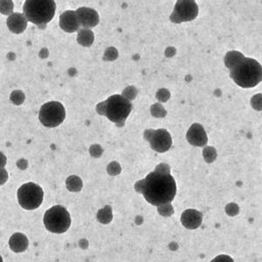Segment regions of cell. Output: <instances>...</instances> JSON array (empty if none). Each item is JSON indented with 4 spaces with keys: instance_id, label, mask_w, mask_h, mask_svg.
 <instances>
[{
    "instance_id": "6da1fadb",
    "label": "cell",
    "mask_w": 262,
    "mask_h": 262,
    "mask_svg": "<svg viewBox=\"0 0 262 262\" xmlns=\"http://www.w3.org/2000/svg\"><path fill=\"white\" fill-rule=\"evenodd\" d=\"M135 190L155 206L172 203L177 194V184L171 175L169 164L159 163L146 178L136 182Z\"/></svg>"
},
{
    "instance_id": "7a4b0ae2",
    "label": "cell",
    "mask_w": 262,
    "mask_h": 262,
    "mask_svg": "<svg viewBox=\"0 0 262 262\" xmlns=\"http://www.w3.org/2000/svg\"><path fill=\"white\" fill-rule=\"evenodd\" d=\"M131 110L132 104L130 100L120 94L111 96L105 102L97 106V111L99 115H105L109 121L119 127L124 126Z\"/></svg>"
},
{
    "instance_id": "3957f363",
    "label": "cell",
    "mask_w": 262,
    "mask_h": 262,
    "mask_svg": "<svg viewBox=\"0 0 262 262\" xmlns=\"http://www.w3.org/2000/svg\"><path fill=\"white\" fill-rule=\"evenodd\" d=\"M230 77L243 88L256 87L262 81V66L256 60L246 57L230 70Z\"/></svg>"
},
{
    "instance_id": "277c9868",
    "label": "cell",
    "mask_w": 262,
    "mask_h": 262,
    "mask_svg": "<svg viewBox=\"0 0 262 262\" xmlns=\"http://www.w3.org/2000/svg\"><path fill=\"white\" fill-rule=\"evenodd\" d=\"M56 10L55 0H26L23 12L28 21L39 27L45 25L54 18Z\"/></svg>"
},
{
    "instance_id": "5b68a950",
    "label": "cell",
    "mask_w": 262,
    "mask_h": 262,
    "mask_svg": "<svg viewBox=\"0 0 262 262\" xmlns=\"http://www.w3.org/2000/svg\"><path fill=\"white\" fill-rule=\"evenodd\" d=\"M43 222L49 232L64 233L69 229L71 217L66 208L61 205H55L45 211Z\"/></svg>"
},
{
    "instance_id": "8992f818",
    "label": "cell",
    "mask_w": 262,
    "mask_h": 262,
    "mask_svg": "<svg viewBox=\"0 0 262 262\" xmlns=\"http://www.w3.org/2000/svg\"><path fill=\"white\" fill-rule=\"evenodd\" d=\"M44 193L41 187L34 183L22 185L18 190V203L26 210H35L42 204Z\"/></svg>"
},
{
    "instance_id": "52a82bcc",
    "label": "cell",
    "mask_w": 262,
    "mask_h": 262,
    "mask_svg": "<svg viewBox=\"0 0 262 262\" xmlns=\"http://www.w3.org/2000/svg\"><path fill=\"white\" fill-rule=\"evenodd\" d=\"M66 117V110L59 102H49L41 107L39 119L44 126L55 128L63 123Z\"/></svg>"
},
{
    "instance_id": "ba28073f",
    "label": "cell",
    "mask_w": 262,
    "mask_h": 262,
    "mask_svg": "<svg viewBox=\"0 0 262 262\" xmlns=\"http://www.w3.org/2000/svg\"><path fill=\"white\" fill-rule=\"evenodd\" d=\"M199 15V6L195 1L182 0L175 5L170 19L172 23L181 24L183 22L193 21Z\"/></svg>"
},
{
    "instance_id": "9c48e42d",
    "label": "cell",
    "mask_w": 262,
    "mask_h": 262,
    "mask_svg": "<svg viewBox=\"0 0 262 262\" xmlns=\"http://www.w3.org/2000/svg\"><path fill=\"white\" fill-rule=\"evenodd\" d=\"M145 138L151 145V149L158 153H164L172 147V136L164 129L145 130Z\"/></svg>"
},
{
    "instance_id": "30bf717a",
    "label": "cell",
    "mask_w": 262,
    "mask_h": 262,
    "mask_svg": "<svg viewBox=\"0 0 262 262\" xmlns=\"http://www.w3.org/2000/svg\"><path fill=\"white\" fill-rule=\"evenodd\" d=\"M186 138L190 145L196 147H205L208 142L207 134L202 125L199 124H194L190 126L187 131Z\"/></svg>"
},
{
    "instance_id": "8fae6325",
    "label": "cell",
    "mask_w": 262,
    "mask_h": 262,
    "mask_svg": "<svg viewBox=\"0 0 262 262\" xmlns=\"http://www.w3.org/2000/svg\"><path fill=\"white\" fill-rule=\"evenodd\" d=\"M76 12L82 28L91 29L96 28L97 25L99 24V14L93 8L81 7L76 11Z\"/></svg>"
},
{
    "instance_id": "7c38bea8",
    "label": "cell",
    "mask_w": 262,
    "mask_h": 262,
    "mask_svg": "<svg viewBox=\"0 0 262 262\" xmlns=\"http://www.w3.org/2000/svg\"><path fill=\"white\" fill-rule=\"evenodd\" d=\"M203 215L201 211L194 209H188L181 216V223L189 230L198 229L202 225Z\"/></svg>"
},
{
    "instance_id": "4fadbf2b",
    "label": "cell",
    "mask_w": 262,
    "mask_h": 262,
    "mask_svg": "<svg viewBox=\"0 0 262 262\" xmlns=\"http://www.w3.org/2000/svg\"><path fill=\"white\" fill-rule=\"evenodd\" d=\"M60 27L66 33H75L81 28L76 11H66L60 17Z\"/></svg>"
},
{
    "instance_id": "5bb4252c",
    "label": "cell",
    "mask_w": 262,
    "mask_h": 262,
    "mask_svg": "<svg viewBox=\"0 0 262 262\" xmlns=\"http://www.w3.org/2000/svg\"><path fill=\"white\" fill-rule=\"evenodd\" d=\"M28 19L25 14L14 12L7 18V27L12 33L19 34L24 33L28 27Z\"/></svg>"
},
{
    "instance_id": "9a60e30c",
    "label": "cell",
    "mask_w": 262,
    "mask_h": 262,
    "mask_svg": "<svg viewBox=\"0 0 262 262\" xmlns=\"http://www.w3.org/2000/svg\"><path fill=\"white\" fill-rule=\"evenodd\" d=\"M29 241L26 235L16 232L12 235L9 241V247L15 253H23L28 249Z\"/></svg>"
},
{
    "instance_id": "2e32d148",
    "label": "cell",
    "mask_w": 262,
    "mask_h": 262,
    "mask_svg": "<svg viewBox=\"0 0 262 262\" xmlns=\"http://www.w3.org/2000/svg\"><path fill=\"white\" fill-rule=\"evenodd\" d=\"M245 55L239 51L227 52L224 59V62L226 67L231 70L237 64L240 63L241 60H244Z\"/></svg>"
},
{
    "instance_id": "e0dca14e",
    "label": "cell",
    "mask_w": 262,
    "mask_h": 262,
    "mask_svg": "<svg viewBox=\"0 0 262 262\" xmlns=\"http://www.w3.org/2000/svg\"><path fill=\"white\" fill-rule=\"evenodd\" d=\"M94 40V35L90 29L87 28H82L79 30L78 35H77V42L85 47L90 46Z\"/></svg>"
},
{
    "instance_id": "ac0fdd59",
    "label": "cell",
    "mask_w": 262,
    "mask_h": 262,
    "mask_svg": "<svg viewBox=\"0 0 262 262\" xmlns=\"http://www.w3.org/2000/svg\"><path fill=\"white\" fill-rule=\"evenodd\" d=\"M66 185L67 190L73 193H78L81 192L83 186L82 181L77 176H70L66 181Z\"/></svg>"
},
{
    "instance_id": "d6986e66",
    "label": "cell",
    "mask_w": 262,
    "mask_h": 262,
    "mask_svg": "<svg viewBox=\"0 0 262 262\" xmlns=\"http://www.w3.org/2000/svg\"><path fill=\"white\" fill-rule=\"evenodd\" d=\"M97 220L102 224H109L113 220V213L110 205H106L103 209H101L97 212Z\"/></svg>"
},
{
    "instance_id": "ffe728a7",
    "label": "cell",
    "mask_w": 262,
    "mask_h": 262,
    "mask_svg": "<svg viewBox=\"0 0 262 262\" xmlns=\"http://www.w3.org/2000/svg\"><path fill=\"white\" fill-rule=\"evenodd\" d=\"M217 151L212 146H205L203 150V157L205 162L208 163H213L217 158Z\"/></svg>"
},
{
    "instance_id": "44dd1931",
    "label": "cell",
    "mask_w": 262,
    "mask_h": 262,
    "mask_svg": "<svg viewBox=\"0 0 262 262\" xmlns=\"http://www.w3.org/2000/svg\"><path fill=\"white\" fill-rule=\"evenodd\" d=\"M157 211L161 216L163 217H170L172 216V214L174 213V208L172 206L171 203H167V204H163V205L157 206Z\"/></svg>"
},
{
    "instance_id": "7402d4cb",
    "label": "cell",
    "mask_w": 262,
    "mask_h": 262,
    "mask_svg": "<svg viewBox=\"0 0 262 262\" xmlns=\"http://www.w3.org/2000/svg\"><path fill=\"white\" fill-rule=\"evenodd\" d=\"M151 115H153L154 117L157 118L164 117L167 114V112L161 103H156L151 106Z\"/></svg>"
},
{
    "instance_id": "603a6c76",
    "label": "cell",
    "mask_w": 262,
    "mask_h": 262,
    "mask_svg": "<svg viewBox=\"0 0 262 262\" xmlns=\"http://www.w3.org/2000/svg\"><path fill=\"white\" fill-rule=\"evenodd\" d=\"M1 13L4 15H11L13 11V3L12 0H1Z\"/></svg>"
},
{
    "instance_id": "cb8c5ba5",
    "label": "cell",
    "mask_w": 262,
    "mask_h": 262,
    "mask_svg": "<svg viewBox=\"0 0 262 262\" xmlns=\"http://www.w3.org/2000/svg\"><path fill=\"white\" fill-rule=\"evenodd\" d=\"M251 106L256 111H262V93H257L251 99Z\"/></svg>"
},
{
    "instance_id": "d4e9b609",
    "label": "cell",
    "mask_w": 262,
    "mask_h": 262,
    "mask_svg": "<svg viewBox=\"0 0 262 262\" xmlns=\"http://www.w3.org/2000/svg\"><path fill=\"white\" fill-rule=\"evenodd\" d=\"M11 101L15 105H20L25 101L24 93L19 90L13 91L11 94Z\"/></svg>"
},
{
    "instance_id": "484cf974",
    "label": "cell",
    "mask_w": 262,
    "mask_h": 262,
    "mask_svg": "<svg viewBox=\"0 0 262 262\" xmlns=\"http://www.w3.org/2000/svg\"><path fill=\"white\" fill-rule=\"evenodd\" d=\"M137 93H138V91H137L136 87L130 86V87H126L124 89V93H123L122 96L126 97L127 99L130 100V101H132V100L136 98Z\"/></svg>"
},
{
    "instance_id": "4316f807",
    "label": "cell",
    "mask_w": 262,
    "mask_h": 262,
    "mask_svg": "<svg viewBox=\"0 0 262 262\" xmlns=\"http://www.w3.org/2000/svg\"><path fill=\"white\" fill-rule=\"evenodd\" d=\"M107 172L111 176H116V175L120 174L122 168L117 162H112L107 167Z\"/></svg>"
},
{
    "instance_id": "83f0119b",
    "label": "cell",
    "mask_w": 262,
    "mask_h": 262,
    "mask_svg": "<svg viewBox=\"0 0 262 262\" xmlns=\"http://www.w3.org/2000/svg\"><path fill=\"white\" fill-rule=\"evenodd\" d=\"M226 212L228 216L234 217L236 215H238L239 212H240V207L237 204L230 203L226 206Z\"/></svg>"
},
{
    "instance_id": "f1b7e54d",
    "label": "cell",
    "mask_w": 262,
    "mask_h": 262,
    "mask_svg": "<svg viewBox=\"0 0 262 262\" xmlns=\"http://www.w3.org/2000/svg\"><path fill=\"white\" fill-rule=\"evenodd\" d=\"M156 97H157V99L161 103H165V102H167L170 99L171 93L166 88H161V89L157 91Z\"/></svg>"
},
{
    "instance_id": "f546056e",
    "label": "cell",
    "mask_w": 262,
    "mask_h": 262,
    "mask_svg": "<svg viewBox=\"0 0 262 262\" xmlns=\"http://www.w3.org/2000/svg\"><path fill=\"white\" fill-rule=\"evenodd\" d=\"M118 56V52L115 47H109L105 51L104 60H115Z\"/></svg>"
},
{
    "instance_id": "4dcf8cb0",
    "label": "cell",
    "mask_w": 262,
    "mask_h": 262,
    "mask_svg": "<svg viewBox=\"0 0 262 262\" xmlns=\"http://www.w3.org/2000/svg\"><path fill=\"white\" fill-rule=\"evenodd\" d=\"M89 151H90L92 157L97 158V157H100L103 155V148L101 147L100 145H94L91 146Z\"/></svg>"
},
{
    "instance_id": "1f68e13d",
    "label": "cell",
    "mask_w": 262,
    "mask_h": 262,
    "mask_svg": "<svg viewBox=\"0 0 262 262\" xmlns=\"http://www.w3.org/2000/svg\"><path fill=\"white\" fill-rule=\"evenodd\" d=\"M211 262H234V260H233L232 257H230L229 255L220 254V255H218L217 257H215Z\"/></svg>"
},
{
    "instance_id": "d6a6232c",
    "label": "cell",
    "mask_w": 262,
    "mask_h": 262,
    "mask_svg": "<svg viewBox=\"0 0 262 262\" xmlns=\"http://www.w3.org/2000/svg\"><path fill=\"white\" fill-rule=\"evenodd\" d=\"M178 1H182V0H178ZM192 1H195V0H192Z\"/></svg>"
}]
</instances>
